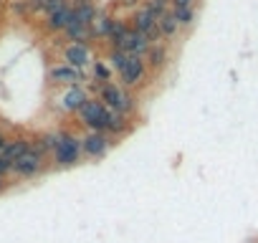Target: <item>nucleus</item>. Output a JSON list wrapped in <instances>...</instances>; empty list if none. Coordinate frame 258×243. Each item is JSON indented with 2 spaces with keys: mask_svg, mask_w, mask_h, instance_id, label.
<instances>
[{
  "mask_svg": "<svg viewBox=\"0 0 258 243\" xmlns=\"http://www.w3.org/2000/svg\"><path fill=\"white\" fill-rule=\"evenodd\" d=\"M81 122L91 130V132H104V130H109V119H112V112H109L101 102H96V99H89L84 106H81Z\"/></svg>",
  "mask_w": 258,
  "mask_h": 243,
  "instance_id": "f257e3e1",
  "label": "nucleus"
},
{
  "mask_svg": "<svg viewBox=\"0 0 258 243\" xmlns=\"http://www.w3.org/2000/svg\"><path fill=\"white\" fill-rule=\"evenodd\" d=\"M79 154H81V140H76L68 132H58V144H56V165L61 168H71L79 162Z\"/></svg>",
  "mask_w": 258,
  "mask_h": 243,
  "instance_id": "f03ea898",
  "label": "nucleus"
},
{
  "mask_svg": "<svg viewBox=\"0 0 258 243\" xmlns=\"http://www.w3.org/2000/svg\"><path fill=\"white\" fill-rule=\"evenodd\" d=\"M101 104L109 109V112H117V114H129L134 109V99L129 94H124L119 86L114 84H106L101 89Z\"/></svg>",
  "mask_w": 258,
  "mask_h": 243,
  "instance_id": "7ed1b4c3",
  "label": "nucleus"
},
{
  "mask_svg": "<svg viewBox=\"0 0 258 243\" xmlns=\"http://www.w3.org/2000/svg\"><path fill=\"white\" fill-rule=\"evenodd\" d=\"M41 168H43V154L33 152V150H28L20 160L13 162V172L20 175V178H30L35 172H41Z\"/></svg>",
  "mask_w": 258,
  "mask_h": 243,
  "instance_id": "20e7f679",
  "label": "nucleus"
},
{
  "mask_svg": "<svg viewBox=\"0 0 258 243\" xmlns=\"http://www.w3.org/2000/svg\"><path fill=\"white\" fill-rule=\"evenodd\" d=\"M150 44H152V40L147 38L144 33H139V30H134V28H132V30L124 36L119 51H124L127 56H142V54L150 51Z\"/></svg>",
  "mask_w": 258,
  "mask_h": 243,
  "instance_id": "39448f33",
  "label": "nucleus"
},
{
  "mask_svg": "<svg viewBox=\"0 0 258 243\" xmlns=\"http://www.w3.org/2000/svg\"><path fill=\"white\" fill-rule=\"evenodd\" d=\"M157 23H160V18L150 10V8H139L137 10V16H134V30H139V33H144L147 38H155L157 33H160V28H157Z\"/></svg>",
  "mask_w": 258,
  "mask_h": 243,
  "instance_id": "423d86ee",
  "label": "nucleus"
},
{
  "mask_svg": "<svg viewBox=\"0 0 258 243\" xmlns=\"http://www.w3.org/2000/svg\"><path fill=\"white\" fill-rule=\"evenodd\" d=\"M147 74V64L142 61V56H129L124 71H122V81H124V86H137L139 81L144 78Z\"/></svg>",
  "mask_w": 258,
  "mask_h": 243,
  "instance_id": "0eeeda50",
  "label": "nucleus"
},
{
  "mask_svg": "<svg viewBox=\"0 0 258 243\" xmlns=\"http://www.w3.org/2000/svg\"><path fill=\"white\" fill-rule=\"evenodd\" d=\"M63 58H66V66H73V68H84L89 61H91V54L84 44H68L63 48Z\"/></svg>",
  "mask_w": 258,
  "mask_h": 243,
  "instance_id": "6e6552de",
  "label": "nucleus"
},
{
  "mask_svg": "<svg viewBox=\"0 0 258 243\" xmlns=\"http://www.w3.org/2000/svg\"><path fill=\"white\" fill-rule=\"evenodd\" d=\"M51 78L56 81V84H66V86L71 89V86H79V81H81L84 76H81L79 68L63 64V66H53V68H51Z\"/></svg>",
  "mask_w": 258,
  "mask_h": 243,
  "instance_id": "1a4fd4ad",
  "label": "nucleus"
},
{
  "mask_svg": "<svg viewBox=\"0 0 258 243\" xmlns=\"http://www.w3.org/2000/svg\"><path fill=\"white\" fill-rule=\"evenodd\" d=\"M81 150L89 154V157H101L106 150H109V140L104 132H91L86 140H81Z\"/></svg>",
  "mask_w": 258,
  "mask_h": 243,
  "instance_id": "9d476101",
  "label": "nucleus"
},
{
  "mask_svg": "<svg viewBox=\"0 0 258 243\" xmlns=\"http://www.w3.org/2000/svg\"><path fill=\"white\" fill-rule=\"evenodd\" d=\"M89 102V96H86V92L81 89V86H71L66 94H63V99H61V106L66 109V112H81V106Z\"/></svg>",
  "mask_w": 258,
  "mask_h": 243,
  "instance_id": "9b49d317",
  "label": "nucleus"
},
{
  "mask_svg": "<svg viewBox=\"0 0 258 243\" xmlns=\"http://www.w3.org/2000/svg\"><path fill=\"white\" fill-rule=\"evenodd\" d=\"M28 150H30V142H28V140H10V142H5L3 150H0V157H3L8 165H13V162L20 160Z\"/></svg>",
  "mask_w": 258,
  "mask_h": 243,
  "instance_id": "f8f14e48",
  "label": "nucleus"
},
{
  "mask_svg": "<svg viewBox=\"0 0 258 243\" xmlns=\"http://www.w3.org/2000/svg\"><path fill=\"white\" fill-rule=\"evenodd\" d=\"M71 16H73V10L68 8V6H63V8H58V10H53L51 16H48V28L51 30H66V26L71 23Z\"/></svg>",
  "mask_w": 258,
  "mask_h": 243,
  "instance_id": "ddd939ff",
  "label": "nucleus"
},
{
  "mask_svg": "<svg viewBox=\"0 0 258 243\" xmlns=\"http://www.w3.org/2000/svg\"><path fill=\"white\" fill-rule=\"evenodd\" d=\"M157 26H160V33H162V36H175V33H177V28H180V26H177L175 13H165V16L160 18V23H157Z\"/></svg>",
  "mask_w": 258,
  "mask_h": 243,
  "instance_id": "4468645a",
  "label": "nucleus"
},
{
  "mask_svg": "<svg viewBox=\"0 0 258 243\" xmlns=\"http://www.w3.org/2000/svg\"><path fill=\"white\" fill-rule=\"evenodd\" d=\"M129 33V28L124 26V23H119V20H114V26H112V30H109V40L119 48L122 46V40H124V36Z\"/></svg>",
  "mask_w": 258,
  "mask_h": 243,
  "instance_id": "2eb2a0df",
  "label": "nucleus"
},
{
  "mask_svg": "<svg viewBox=\"0 0 258 243\" xmlns=\"http://www.w3.org/2000/svg\"><path fill=\"white\" fill-rule=\"evenodd\" d=\"M127 61H129V56H127L124 51H119V48H114L112 54H109V64H112V68H117L119 74L124 71V66H127Z\"/></svg>",
  "mask_w": 258,
  "mask_h": 243,
  "instance_id": "dca6fc26",
  "label": "nucleus"
},
{
  "mask_svg": "<svg viewBox=\"0 0 258 243\" xmlns=\"http://www.w3.org/2000/svg\"><path fill=\"white\" fill-rule=\"evenodd\" d=\"M165 58H167L165 46H150V66H152V68L162 66V64H165Z\"/></svg>",
  "mask_w": 258,
  "mask_h": 243,
  "instance_id": "f3484780",
  "label": "nucleus"
},
{
  "mask_svg": "<svg viewBox=\"0 0 258 243\" xmlns=\"http://www.w3.org/2000/svg\"><path fill=\"white\" fill-rule=\"evenodd\" d=\"M96 23H94V30L99 33V36H106L109 38V30H112V26H114V20H109V18H94Z\"/></svg>",
  "mask_w": 258,
  "mask_h": 243,
  "instance_id": "a211bd4d",
  "label": "nucleus"
},
{
  "mask_svg": "<svg viewBox=\"0 0 258 243\" xmlns=\"http://www.w3.org/2000/svg\"><path fill=\"white\" fill-rule=\"evenodd\" d=\"M175 18H177V26H190L195 13H193V8H182V10H175Z\"/></svg>",
  "mask_w": 258,
  "mask_h": 243,
  "instance_id": "6ab92c4d",
  "label": "nucleus"
},
{
  "mask_svg": "<svg viewBox=\"0 0 258 243\" xmlns=\"http://www.w3.org/2000/svg\"><path fill=\"white\" fill-rule=\"evenodd\" d=\"M109 130H112V132H122V130H124V116L117 114V112H112V119H109Z\"/></svg>",
  "mask_w": 258,
  "mask_h": 243,
  "instance_id": "aec40b11",
  "label": "nucleus"
},
{
  "mask_svg": "<svg viewBox=\"0 0 258 243\" xmlns=\"http://www.w3.org/2000/svg\"><path fill=\"white\" fill-rule=\"evenodd\" d=\"M94 74H96L101 81H106V78H109V68H106L101 61H96V66H94Z\"/></svg>",
  "mask_w": 258,
  "mask_h": 243,
  "instance_id": "412c9836",
  "label": "nucleus"
},
{
  "mask_svg": "<svg viewBox=\"0 0 258 243\" xmlns=\"http://www.w3.org/2000/svg\"><path fill=\"white\" fill-rule=\"evenodd\" d=\"M8 170H13V165H8V162H5L3 157H0V175H3V172H8Z\"/></svg>",
  "mask_w": 258,
  "mask_h": 243,
  "instance_id": "4be33fe9",
  "label": "nucleus"
},
{
  "mask_svg": "<svg viewBox=\"0 0 258 243\" xmlns=\"http://www.w3.org/2000/svg\"><path fill=\"white\" fill-rule=\"evenodd\" d=\"M5 142H8V140L3 137V132H0V150H3V147H5Z\"/></svg>",
  "mask_w": 258,
  "mask_h": 243,
  "instance_id": "5701e85b",
  "label": "nucleus"
},
{
  "mask_svg": "<svg viewBox=\"0 0 258 243\" xmlns=\"http://www.w3.org/2000/svg\"><path fill=\"white\" fill-rule=\"evenodd\" d=\"M0 190H3V178H0Z\"/></svg>",
  "mask_w": 258,
  "mask_h": 243,
  "instance_id": "b1692460",
  "label": "nucleus"
},
{
  "mask_svg": "<svg viewBox=\"0 0 258 243\" xmlns=\"http://www.w3.org/2000/svg\"><path fill=\"white\" fill-rule=\"evenodd\" d=\"M35 3H43V0H35Z\"/></svg>",
  "mask_w": 258,
  "mask_h": 243,
  "instance_id": "393cba45",
  "label": "nucleus"
}]
</instances>
